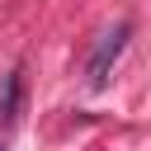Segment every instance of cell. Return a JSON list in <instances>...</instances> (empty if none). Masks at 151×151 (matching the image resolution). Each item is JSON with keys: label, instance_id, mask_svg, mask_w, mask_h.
Segmentation results:
<instances>
[{"label": "cell", "instance_id": "6da1fadb", "mask_svg": "<svg viewBox=\"0 0 151 151\" xmlns=\"http://www.w3.org/2000/svg\"><path fill=\"white\" fill-rule=\"evenodd\" d=\"M127 24H113L99 42H94V52H90V61H85V85L90 90H104L109 85V71H113V61L123 57V47H127Z\"/></svg>", "mask_w": 151, "mask_h": 151}, {"label": "cell", "instance_id": "7a4b0ae2", "mask_svg": "<svg viewBox=\"0 0 151 151\" xmlns=\"http://www.w3.org/2000/svg\"><path fill=\"white\" fill-rule=\"evenodd\" d=\"M19 71H9L5 76V85H0V123H14L19 118Z\"/></svg>", "mask_w": 151, "mask_h": 151}]
</instances>
